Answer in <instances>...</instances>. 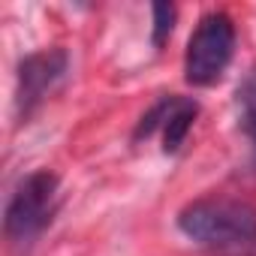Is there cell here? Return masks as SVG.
I'll return each instance as SVG.
<instances>
[{
    "label": "cell",
    "mask_w": 256,
    "mask_h": 256,
    "mask_svg": "<svg viewBox=\"0 0 256 256\" xmlns=\"http://www.w3.org/2000/svg\"><path fill=\"white\" fill-rule=\"evenodd\" d=\"M196 114H199V106L193 100H187V96H166V100H160L142 118L139 130H136V139L151 136L154 130H160L163 133V151L166 154H175L184 145L187 133L193 130Z\"/></svg>",
    "instance_id": "obj_4"
},
{
    "label": "cell",
    "mask_w": 256,
    "mask_h": 256,
    "mask_svg": "<svg viewBox=\"0 0 256 256\" xmlns=\"http://www.w3.org/2000/svg\"><path fill=\"white\" fill-rule=\"evenodd\" d=\"M58 199H60V187L52 172L28 175L16 187V193L6 205V238L12 244L24 247L36 235H42V229L52 223V217L58 211Z\"/></svg>",
    "instance_id": "obj_2"
},
{
    "label": "cell",
    "mask_w": 256,
    "mask_h": 256,
    "mask_svg": "<svg viewBox=\"0 0 256 256\" xmlns=\"http://www.w3.org/2000/svg\"><path fill=\"white\" fill-rule=\"evenodd\" d=\"M238 106H241V126L256 145V70L247 72V78L238 88Z\"/></svg>",
    "instance_id": "obj_6"
},
{
    "label": "cell",
    "mask_w": 256,
    "mask_h": 256,
    "mask_svg": "<svg viewBox=\"0 0 256 256\" xmlns=\"http://www.w3.org/2000/svg\"><path fill=\"white\" fill-rule=\"evenodd\" d=\"M172 22H175V6L157 4L154 6V46H163V40L172 34Z\"/></svg>",
    "instance_id": "obj_7"
},
{
    "label": "cell",
    "mask_w": 256,
    "mask_h": 256,
    "mask_svg": "<svg viewBox=\"0 0 256 256\" xmlns=\"http://www.w3.org/2000/svg\"><path fill=\"white\" fill-rule=\"evenodd\" d=\"M235 52V24L226 12H208L199 28L193 30L190 42H187V58H184V72L187 82L196 88H208L214 84Z\"/></svg>",
    "instance_id": "obj_3"
},
{
    "label": "cell",
    "mask_w": 256,
    "mask_h": 256,
    "mask_svg": "<svg viewBox=\"0 0 256 256\" xmlns=\"http://www.w3.org/2000/svg\"><path fill=\"white\" fill-rule=\"evenodd\" d=\"M64 72H66V54L60 48L30 54L22 64V72H18V106H22V112L28 114L60 82Z\"/></svg>",
    "instance_id": "obj_5"
},
{
    "label": "cell",
    "mask_w": 256,
    "mask_h": 256,
    "mask_svg": "<svg viewBox=\"0 0 256 256\" xmlns=\"http://www.w3.org/2000/svg\"><path fill=\"white\" fill-rule=\"evenodd\" d=\"M178 226L190 241L217 256L256 253V208L241 199L229 196L196 199L178 214Z\"/></svg>",
    "instance_id": "obj_1"
}]
</instances>
